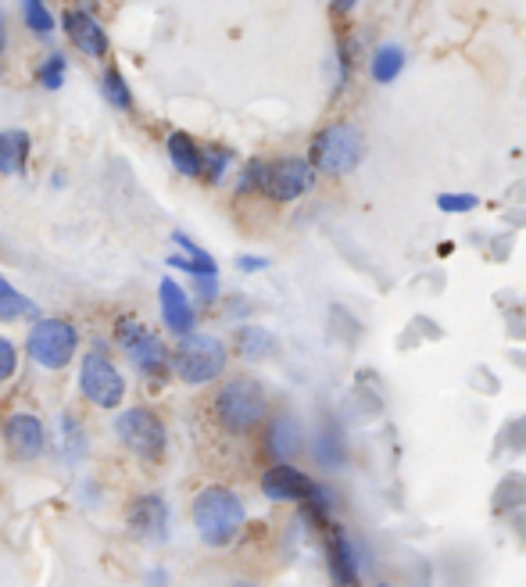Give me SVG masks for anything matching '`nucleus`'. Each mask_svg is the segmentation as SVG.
Returning <instances> with one entry per match:
<instances>
[{
	"label": "nucleus",
	"instance_id": "29",
	"mask_svg": "<svg viewBox=\"0 0 526 587\" xmlns=\"http://www.w3.org/2000/svg\"><path fill=\"white\" fill-rule=\"evenodd\" d=\"M15 369H18V351H15V344L0 337V383L11 380V376H15Z\"/></svg>",
	"mask_w": 526,
	"mask_h": 587
},
{
	"label": "nucleus",
	"instance_id": "15",
	"mask_svg": "<svg viewBox=\"0 0 526 587\" xmlns=\"http://www.w3.org/2000/svg\"><path fill=\"white\" fill-rule=\"evenodd\" d=\"M326 552H330V573H333V580H337L340 587H351V584H355L358 573H362V555H358L355 537H351L348 530H333Z\"/></svg>",
	"mask_w": 526,
	"mask_h": 587
},
{
	"label": "nucleus",
	"instance_id": "26",
	"mask_svg": "<svg viewBox=\"0 0 526 587\" xmlns=\"http://www.w3.org/2000/svg\"><path fill=\"white\" fill-rule=\"evenodd\" d=\"M65 54H47V58H43V65H40V72H36V79H40L43 86H47V90H58L61 83H65Z\"/></svg>",
	"mask_w": 526,
	"mask_h": 587
},
{
	"label": "nucleus",
	"instance_id": "21",
	"mask_svg": "<svg viewBox=\"0 0 526 587\" xmlns=\"http://www.w3.org/2000/svg\"><path fill=\"white\" fill-rule=\"evenodd\" d=\"M58 444H61V451H65L68 462H79L86 441H83V426H79L72 416H61L58 419Z\"/></svg>",
	"mask_w": 526,
	"mask_h": 587
},
{
	"label": "nucleus",
	"instance_id": "20",
	"mask_svg": "<svg viewBox=\"0 0 526 587\" xmlns=\"http://www.w3.org/2000/svg\"><path fill=\"white\" fill-rule=\"evenodd\" d=\"M169 154H172V165H176L183 176H201L204 172V154L187 133H172L169 137Z\"/></svg>",
	"mask_w": 526,
	"mask_h": 587
},
{
	"label": "nucleus",
	"instance_id": "11",
	"mask_svg": "<svg viewBox=\"0 0 526 587\" xmlns=\"http://www.w3.org/2000/svg\"><path fill=\"white\" fill-rule=\"evenodd\" d=\"M4 444L11 448L15 459H36L47 444V430H43L40 416L33 412H11L4 419Z\"/></svg>",
	"mask_w": 526,
	"mask_h": 587
},
{
	"label": "nucleus",
	"instance_id": "3",
	"mask_svg": "<svg viewBox=\"0 0 526 587\" xmlns=\"http://www.w3.org/2000/svg\"><path fill=\"white\" fill-rule=\"evenodd\" d=\"M362 151V133L351 122H333V126L319 129V137L312 140L308 165H312V172H323V176H348L362 162Z\"/></svg>",
	"mask_w": 526,
	"mask_h": 587
},
{
	"label": "nucleus",
	"instance_id": "17",
	"mask_svg": "<svg viewBox=\"0 0 526 587\" xmlns=\"http://www.w3.org/2000/svg\"><path fill=\"white\" fill-rule=\"evenodd\" d=\"M265 448H269L272 459L287 462L290 455H297V448H301V430H297V423L290 416H276L269 423V434H265Z\"/></svg>",
	"mask_w": 526,
	"mask_h": 587
},
{
	"label": "nucleus",
	"instance_id": "6",
	"mask_svg": "<svg viewBox=\"0 0 526 587\" xmlns=\"http://www.w3.org/2000/svg\"><path fill=\"white\" fill-rule=\"evenodd\" d=\"M79 344L76 326L68 319H40L29 333V355H33L36 366L43 369H61L72 362Z\"/></svg>",
	"mask_w": 526,
	"mask_h": 587
},
{
	"label": "nucleus",
	"instance_id": "32",
	"mask_svg": "<svg viewBox=\"0 0 526 587\" xmlns=\"http://www.w3.org/2000/svg\"><path fill=\"white\" fill-rule=\"evenodd\" d=\"M237 265L244 269V273H258V269H265L269 262H265V258H255V255H240Z\"/></svg>",
	"mask_w": 526,
	"mask_h": 587
},
{
	"label": "nucleus",
	"instance_id": "31",
	"mask_svg": "<svg viewBox=\"0 0 526 587\" xmlns=\"http://www.w3.org/2000/svg\"><path fill=\"white\" fill-rule=\"evenodd\" d=\"M197 294H201L204 301L219 298V276H204V280H197Z\"/></svg>",
	"mask_w": 526,
	"mask_h": 587
},
{
	"label": "nucleus",
	"instance_id": "28",
	"mask_svg": "<svg viewBox=\"0 0 526 587\" xmlns=\"http://www.w3.org/2000/svg\"><path fill=\"white\" fill-rule=\"evenodd\" d=\"M301 505H305L308 516H312V519H323L326 512L333 509V494H330V487L315 484V487H312V494H308V498H305Z\"/></svg>",
	"mask_w": 526,
	"mask_h": 587
},
{
	"label": "nucleus",
	"instance_id": "4",
	"mask_svg": "<svg viewBox=\"0 0 526 587\" xmlns=\"http://www.w3.org/2000/svg\"><path fill=\"white\" fill-rule=\"evenodd\" d=\"M226 348H222L219 337H208V333H187L176 348V358H172V366H176L179 380L194 383V387H204V383H212L222 376L226 369Z\"/></svg>",
	"mask_w": 526,
	"mask_h": 587
},
{
	"label": "nucleus",
	"instance_id": "33",
	"mask_svg": "<svg viewBox=\"0 0 526 587\" xmlns=\"http://www.w3.org/2000/svg\"><path fill=\"white\" fill-rule=\"evenodd\" d=\"M151 584H154V587H165V570H154V573H151Z\"/></svg>",
	"mask_w": 526,
	"mask_h": 587
},
{
	"label": "nucleus",
	"instance_id": "8",
	"mask_svg": "<svg viewBox=\"0 0 526 587\" xmlns=\"http://www.w3.org/2000/svg\"><path fill=\"white\" fill-rule=\"evenodd\" d=\"M315 183V172L305 158H280V162L265 165L262 190L272 201H297L305 197Z\"/></svg>",
	"mask_w": 526,
	"mask_h": 587
},
{
	"label": "nucleus",
	"instance_id": "1",
	"mask_svg": "<svg viewBox=\"0 0 526 587\" xmlns=\"http://www.w3.org/2000/svg\"><path fill=\"white\" fill-rule=\"evenodd\" d=\"M247 509L230 487H204L194 498V527L208 548H226L240 537Z\"/></svg>",
	"mask_w": 526,
	"mask_h": 587
},
{
	"label": "nucleus",
	"instance_id": "30",
	"mask_svg": "<svg viewBox=\"0 0 526 587\" xmlns=\"http://www.w3.org/2000/svg\"><path fill=\"white\" fill-rule=\"evenodd\" d=\"M230 162H233L230 151H212V154H208V158H204V165H208V179H212V183H219V179L226 176V169H230Z\"/></svg>",
	"mask_w": 526,
	"mask_h": 587
},
{
	"label": "nucleus",
	"instance_id": "36",
	"mask_svg": "<svg viewBox=\"0 0 526 587\" xmlns=\"http://www.w3.org/2000/svg\"><path fill=\"white\" fill-rule=\"evenodd\" d=\"M380 587H383V584H380Z\"/></svg>",
	"mask_w": 526,
	"mask_h": 587
},
{
	"label": "nucleus",
	"instance_id": "18",
	"mask_svg": "<svg viewBox=\"0 0 526 587\" xmlns=\"http://www.w3.org/2000/svg\"><path fill=\"white\" fill-rule=\"evenodd\" d=\"M29 158V133L22 129H4L0 133V172L4 176H15V172L26 169Z\"/></svg>",
	"mask_w": 526,
	"mask_h": 587
},
{
	"label": "nucleus",
	"instance_id": "10",
	"mask_svg": "<svg viewBox=\"0 0 526 587\" xmlns=\"http://www.w3.org/2000/svg\"><path fill=\"white\" fill-rule=\"evenodd\" d=\"M129 530L140 541H154L162 545L169 537V505H165L162 494H140L129 505Z\"/></svg>",
	"mask_w": 526,
	"mask_h": 587
},
{
	"label": "nucleus",
	"instance_id": "25",
	"mask_svg": "<svg viewBox=\"0 0 526 587\" xmlns=\"http://www.w3.org/2000/svg\"><path fill=\"white\" fill-rule=\"evenodd\" d=\"M22 15H26V26L33 29V33H40V36L54 33V15L47 4H40V0H26V4H22Z\"/></svg>",
	"mask_w": 526,
	"mask_h": 587
},
{
	"label": "nucleus",
	"instance_id": "14",
	"mask_svg": "<svg viewBox=\"0 0 526 587\" xmlns=\"http://www.w3.org/2000/svg\"><path fill=\"white\" fill-rule=\"evenodd\" d=\"M158 301H162L165 326H169L176 337H187V333H194L197 312H194V305H190L187 290L179 287L176 280H162V287H158Z\"/></svg>",
	"mask_w": 526,
	"mask_h": 587
},
{
	"label": "nucleus",
	"instance_id": "2",
	"mask_svg": "<svg viewBox=\"0 0 526 587\" xmlns=\"http://www.w3.org/2000/svg\"><path fill=\"white\" fill-rule=\"evenodd\" d=\"M269 412V398L265 387L251 376H237V380L222 383V391L215 394V419L222 423V430L230 434H247Z\"/></svg>",
	"mask_w": 526,
	"mask_h": 587
},
{
	"label": "nucleus",
	"instance_id": "27",
	"mask_svg": "<svg viewBox=\"0 0 526 587\" xmlns=\"http://www.w3.org/2000/svg\"><path fill=\"white\" fill-rule=\"evenodd\" d=\"M476 205H480L476 194H437V208L448 215H466V212H473Z\"/></svg>",
	"mask_w": 526,
	"mask_h": 587
},
{
	"label": "nucleus",
	"instance_id": "22",
	"mask_svg": "<svg viewBox=\"0 0 526 587\" xmlns=\"http://www.w3.org/2000/svg\"><path fill=\"white\" fill-rule=\"evenodd\" d=\"M36 312V305L26 298V294H18L4 276H0V319H22V315Z\"/></svg>",
	"mask_w": 526,
	"mask_h": 587
},
{
	"label": "nucleus",
	"instance_id": "7",
	"mask_svg": "<svg viewBox=\"0 0 526 587\" xmlns=\"http://www.w3.org/2000/svg\"><path fill=\"white\" fill-rule=\"evenodd\" d=\"M79 387H83L86 401H94L97 409H119L122 394H126V380L119 369L111 366L104 355H86L83 369H79Z\"/></svg>",
	"mask_w": 526,
	"mask_h": 587
},
{
	"label": "nucleus",
	"instance_id": "23",
	"mask_svg": "<svg viewBox=\"0 0 526 587\" xmlns=\"http://www.w3.org/2000/svg\"><path fill=\"white\" fill-rule=\"evenodd\" d=\"M272 348H276V341H272V333L262 330V326H247V330H240V355L244 358H265Z\"/></svg>",
	"mask_w": 526,
	"mask_h": 587
},
{
	"label": "nucleus",
	"instance_id": "9",
	"mask_svg": "<svg viewBox=\"0 0 526 587\" xmlns=\"http://www.w3.org/2000/svg\"><path fill=\"white\" fill-rule=\"evenodd\" d=\"M119 344L136 362V369H144V373H162V369L169 366L165 344L158 341L144 323H136V319H122L119 323Z\"/></svg>",
	"mask_w": 526,
	"mask_h": 587
},
{
	"label": "nucleus",
	"instance_id": "24",
	"mask_svg": "<svg viewBox=\"0 0 526 587\" xmlns=\"http://www.w3.org/2000/svg\"><path fill=\"white\" fill-rule=\"evenodd\" d=\"M101 86H104V97H108L115 108H122V111L133 108V94H129V86H126V79H122L119 69H108V72H104Z\"/></svg>",
	"mask_w": 526,
	"mask_h": 587
},
{
	"label": "nucleus",
	"instance_id": "16",
	"mask_svg": "<svg viewBox=\"0 0 526 587\" xmlns=\"http://www.w3.org/2000/svg\"><path fill=\"white\" fill-rule=\"evenodd\" d=\"M176 244L187 251V255H172L169 265L172 269H183V273L197 276V280H204V276H219V265H215V258L208 255V251H201V247L194 244V240L187 237V233H176Z\"/></svg>",
	"mask_w": 526,
	"mask_h": 587
},
{
	"label": "nucleus",
	"instance_id": "12",
	"mask_svg": "<svg viewBox=\"0 0 526 587\" xmlns=\"http://www.w3.org/2000/svg\"><path fill=\"white\" fill-rule=\"evenodd\" d=\"M61 26H65L68 40H72V47H76V51L90 54V58H101V54H108V33H104V26L97 22L94 15H90V11H83V8L65 11Z\"/></svg>",
	"mask_w": 526,
	"mask_h": 587
},
{
	"label": "nucleus",
	"instance_id": "34",
	"mask_svg": "<svg viewBox=\"0 0 526 587\" xmlns=\"http://www.w3.org/2000/svg\"><path fill=\"white\" fill-rule=\"evenodd\" d=\"M0 51H4V22H0Z\"/></svg>",
	"mask_w": 526,
	"mask_h": 587
},
{
	"label": "nucleus",
	"instance_id": "19",
	"mask_svg": "<svg viewBox=\"0 0 526 587\" xmlns=\"http://www.w3.org/2000/svg\"><path fill=\"white\" fill-rule=\"evenodd\" d=\"M405 47H398V43H380L373 51V61H369V76L376 79V83H394V79L405 72Z\"/></svg>",
	"mask_w": 526,
	"mask_h": 587
},
{
	"label": "nucleus",
	"instance_id": "35",
	"mask_svg": "<svg viewBox=\"0 0 526 587\" xmlns=\"http://www.w3.org/2000/svg\"><path fill=\"white\" fill-rule=\"evenodd\" d=\"M233 587H255V584H247V580H240V584H233Z\"/></svg>",
	"mask_w": 526,
	"mask_h": 587
},
{
	"label": "nucleus",
	"instance_id": "13",
	"mask_svg": "<svg viewBox=\"0 0 526 587\" xmlns=\"http://www.w3.org/2000/svg\"><path fill=\"white\" fill-rule=\"evenodd\" d=\"M315 480H308L301 469H294L290 462H276L262 477V491L269 502H305L312 494Z\"/></svg>",
	"mask_w": 526,
	"mask_h": 587
},
{
	"label": "nucleus",
	"instance_id": "5",
	"mask_svg": "<svg viewBox=\"0 0 526 587\" xmlns=\"http://www.w3.org/2000/svg\"><path fill=\"white\" fill-rule=\"evenodd\" d=\"M115 434L126 444L133 455L140 459L158 462L165 455V444H169V434H165V423L154 416L151 409H126L115 416Z\"/></svg>",
	"mask_w": 526,
	"mask_h": 587
}]
</instances>
